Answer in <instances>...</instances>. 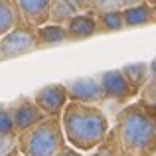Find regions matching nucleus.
<instances>
[{"instance_id": "1", "label": "nucleus", "mask_w": 156, "mask_h": 156, "mask_svg": "<svg viewBox=\"0 0 156 156\" xmlns=\"http://www.w3.org/2000/svg\"><path fill=\"white\" fill-rule=\"evenodd\" d=\"M113 130L122 156H156V111L144 103L122 107Z\"/></svg>"}, {"instance_id": "2", "label": "nucleus", "mask_w": 156, "mask_h": 156, "mask_svg": "<svg viewBox=\"0 0 156 156\" xmlns=\"http://www.w3.org/2000/svg\"><path fill=\"white\" fill-rule=\"evenodd\" d=\"M59 121L65 142L79 152L95 150L109 134V119L97 105L69 101Z\"/></svg>"}, {"instance_id": "3", "label": "nucleus", "mask_w": 156, "mask_h": 156, "mask_svg": "<svg viewBox=\"0 0 156 156\" xmlns=\"http://www.w3.org/2000/svg\"><path fill=\"white\" fill-rule=\"evenodd\" d=\"M67 146L59 117H44L38 125L18 134V152L22 156H55Z\"/></svg>"}, {"instance_id": "4", "label": "nucleus", "mask_w": 156, "mask_h": 156, "mask_svg": "<svg viewBox=\"0 0 156 156\" xmlns=\"http://www.w3.org/2000/svg\"><path fill=\"white\" fill-rule=\"evenodd\" d=\"M0 44H2V61L26 55V53L38 50L36 28L22 24V26L10 30L6 36H2V38H0Z\"/></svg>"}, {"instance_id": "5", "label": "nucleus", "mask_w": 156, "mask_h": 156, "mask_svg": "<svg viewBox=\"0 0 156 156\" xmlns=\"http://www.w3.org/2000/svg\"><path fill=\"white\" fill-rule=\"evenodd\" d=\"M32 101L46 117H61L65 105L69 103V97H67L63 83H50V85L40 87L34 93Z\"/></svg>"}, {"instance_id": "6", "label": "nucleus", "mask_w": 156, "mask_h": 156, "mask_svg": "<svg viewBox=\"0 0 156 156\" xmlns=\"http://www.w3.org/2000/svg\"><path fill=\"white\" fill-rule=\"evenodd\" d=\"M99 83L103 89V97L107 101H117V103H126V101L138 97V93L133 89V85L126 81L125 73L121 69H109L99 75Z\"/></svg>"}, {"instance_id": "7", "label": "nucleus", "mask_w": 156, "mask_h": 156, "mask_svg": "<svg viewBox=\"0 0 156 156\" xmlns=\"http://www.w3.org/2000/svg\"><path fill=\"white\" fill-rule=\"evenodd\" d=\"M8 113L12 119V129L16 134L26 133L28 129H32L34 125H38L46 115L36 107V103L28 97H20V99L12 101L10 105H6Z\"/></svg>"}, {"instance_id": "8", "label": "nucleus", "mask_w": 156, "mask_h": 156, "mask_svg": "<svg viewBox=\"0 0 156 156\" xmlns=\"http://www.w3.org/2000/svg\"><path fill=\"white\" fill-rule=\"evenodd\" d=\"M63 85H65L69 101H73V103L97 105L99 107V103L105 101L99 77H77V79H71Z\"/></svg>"}, {"instance_id": "9", "label": "nucleus", "mask_w": 156, "mask_h": 156, "mask_svg": "<svg viewBox=\"0 0 156 156\" xmlns=\"http://www.w3.org/2000/svg\"><path fill=\"white\" fill-rule=\"evenodd\" d=\"M12 2H14L16 10H18L20 18L26 26L40 28L48 24L53 0H12Z\"/></svg>"}, {"instance_id": "10", "label": "nucleus", "mask_w": 156, "mask_h": 156, "mask_svg": "<svg viewBox=\"0 0 156 156\" xmlns=\"http://www.w3.org/2000/svg\"><path fill=\"white\" fill-rule=\"evenodd\" d=\"M65 30H67L69 42L87 40V38H91V36L97 32V16L93 14V12L75 14L67 24H65Z\"/></svg>"}, {"instance_id": "11", "label": "nucleus", "mask_w": 156, "mask_h": 156, "mask_svg": "<svg viewBox=\"0 0 156 156\" xmlns=\"http://www.w3.org/2000/svg\"><path fill=\"white\" fill-rule=\"evenodd\" d=\"M122 20H125V28H138V26H148L154 24V12L152 4L140 2L136 6L122 8Z\"/></svg>"}, {"instance_id": "12", "label": "nucleus", "mask_w": 156, "mask_h": 156, "mask_svg": "<svg viewBox=\"0 0 156 156\" xmlns=\"http://www.w3.org/2000/svg\"><path fill=\"white\" fill-rule=\"evenodd\" d=\"M36 40H38V50L40 48H50L59 46V44L69 42V36L65 26H55V24H44L36 28Z\"/></svg>"}, {"instance_id": "13", "label": "nucleus", "mask_w": 156, "mask_h": 156, "mask_svg": "<svg viewBox=\"0 0 156 156\" xmlns=\"http://www.w3.org/2000/svg\"><path fill=\"white\" fill-rule=\"evenodd\" d=\"M121 71L125 73L126 81L133 85V89L136 93H140V89L148 83L150 79V69H148V63L144 61H138V63H129L125 67H121Z\"/></svg>"}, {"instance_id": "14", "label": "nucleus", "mask_w": 156, "mask_h": 156, "mask_svg": "<svg viewBox=\"0 0 156 156\" xmlns=\"http://www.w3.org/2000/svg\"><path fill=\"white\" fill-rule=\"evenodd\" d=\"M22 18H20L18 10H16L12 0H0V38L6 36L10 30L22 26Z\"/></svg>"}, {"instance_id": "15", "label": "nucleus", "mask_w": 156, "mask_h": 156, "mask_svg": "<svg viewBox=\"0 0 156 156\" xmlns=\"http://www.w3.org/2000/svg\"><path fill=\"white\" fill-rule=\"evenodd\" d=\"M97 16V32H121L125 30V20H122V10H111Z\"/></svg>"}, {"instance_id": "16", "label": "nucleus", "mask_w": 156, "mask_h": 156, "mask_svg": "<svg viewBox=\"0 0 156 156\" xmlns=\"http://www.w3.org/2000/svg\"><path fill=\"white\" fill-rule=\"evenodd\" d=\"M75 14H77V12L73 10V6H71V4H67L65 0H53L51 8H50V18H48V24L65 26V24H67Z\"/></svg>"}, {"instance_id": "17", "label": "nucleus", "mask_w": 156, "mask_h": 156, "mask_svg": "<svg viewBox=\"0 0 156 156\" xmlns=\"http://www.w3.org/2000/svg\"><path fill=\"white\" fill-rule=\"evenodd\" d=\"M89 156H122V150L119 146V140L115 136V130L109 129V134L105 136V140L97 146L95 150H91Z\"/></svg>"}, {"instance_id": "18", "label": "nucleus", "mask_w": 156, "mask_h": 156, "mask_svg": "<svg viewBox=\"0 0 156 156\" xmlns=\"http://www.w3.org/2000/svg\"><path fill=\"white\" fill-rule=\"evenodd\" d=\"M138 101L156 111V77H150L148 83L140 89V93H138Z\"/></svg>"}, {"instance_id": "19", "label": "nucleus", "mask_w": 156, "mask_h": 156, "mask_svg": "<svg viewBox=\"0 0 156 156\" xmlns=\"http://www.w3.org/2000/svg\"><path fill=\"white\" fill-rule=\"evenodd\" d=\"M18 154V134H0V156Z\"/></svg>"}, {"instance_id": "20", "label": "nucleus", "mask_w": 156, "mask_h": 156, "mask_svg": "<svg viewBox=\"0 0 156 156\" xmlns=\"http://www.w3.org/2000/svg\"><path fill=\"white\" fill-rule=\"evenodd\" d=\"M121 10V0H93V14Z\"/></svg>"}, {"instance_id": "21", "label": "nucleus", "mask_w": 156, "mask_h": 156, "mask_svg": "<svg viewBox=\"0 0 156 156\" xmlns=\"http://www.w3.org/2000/svg\"><path fill=\"white\" fill-rule=\"evenodd\" d=\"M12 133H14V129H12L10 113H8L6 105H0V134H12Z\"/></svg>"}, {"instance_id": "22", "label": "nucleus", "mask_w": 156, "mask_h": 156, "mask_svg": "<svg viewBox=\"0 0 156 156\" xmlns=\"http://www.w3.org/2000/svg\"><path fill=\"white\" fill-rule=\"evenodd\" d=\"M67 4H71L73 10L77 14H85V12H93V0H65Z\"/></svg>"}, {"instance_id": "23", "label": "nucleus", "mask_w": 156, "mask_h": 156, "mask_svg": "<svg viewBox=\"0 0 156 156\" xmlns=\"http://www.w3.org/2000/svg\"><path fill=\"white\" fill-rule=\"evenodd\" d=\"M55 156H83L79 152V150H75V148H71V146H63V148L59 150Z\"/></svg>"}, {"instance_id": "24", "label": "nucleus", "mask_w": 156, "mask_h": 156, "mask_svg": "<svg viewBox=\"0 0 156 156\" xmlns=\"http://www.w3.org/2000/svg\"><path fill=\"white\" fill-rule=\"evenodd\" d=\"M140 2H144V0H121V10L122 8H129V6H136Z\"/></svg>"}, {"instance_id": "25", "label": "nucleus", "mask_w": 156, "mask_h": 156, "mask_svg": "<svg viewBox=\"0 0 156 156\" xmlns=\"http://www.w3.org/2000/svg\"><path fill=\"white\" fill-rule=\"evenodd\" d=\"M148 69H150V77H156V57L148 63Z\"/></svg>"}, {"instance_id": "26", "label": "nucleus", "mask_w": 156, "mask_h": 156, "mask_svg": "<svg viewBox=\"0 0 156 156\" xmlns=\"http://www.w3.org/2000/svg\"><path fill=\"white\" fill-rule=\"evenodd\" d=\"M152 12H154V20H156V4H152Z\"/></svg>"}, {"instance_id": "27", "label": "nucleus", "mask_w": 156, "mask_h": 156, "mask_svg": "<svg viewBox=\"0 0 156 156\" xmlns=\"http://www.w3.org/2000/svg\"><path fill=\"white\" fill-rule=\"evenodd\" d=\"M144 2H148V4H156V0H144Z\"/></svg>"}, {"instance_id": "28", "label": "nucleus", "mask_w": 156, "mask_h": 156, "mask_svg": "<svg viewBox=\"0 0 156 156\" xmlns=\"http://www.w3.org/2000/svg\"><path fill=\"white\" fill-rule=\"evenodd\" d=\"M0 61H2V44H0Z\"/></svg>"}, {"instance_id": "29", "label": "nucleus", "mask_w": 156, "mask_h": 156, "mask_svg": "<svg viewBox=\"0 0 156 156\" xmlns=\"http://www.w3.org/2000/svg\"><path fill=\"white\" fill-rule=\"evenodd\" d=\"M14 156H22V154H20V152H18V154H14Z\"/></svg>"}]
</instances>
